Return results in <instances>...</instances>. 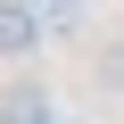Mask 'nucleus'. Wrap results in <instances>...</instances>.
Listing matches in <instances>:
<instances>
[{"label":"nucleus","instance_id":"3","mask_svg":"<svg viewBox=\"0 0 124 124\" xmlns=\"http://www.w3.org/2000/svg\"><path fill=\"white\" fill-rule=\"evenodd\" d=\"M99 83H108V91H124V41H116V50H99Z\"/></svg>","mask_w":124,"mask_h":124},{"label":"nucleus","instance_id":"1","mask_svg":"<svg viewBox=\"0 0 124 124\" xmlns=\"http://www.w3.org/2000/svg\"><path fill=\"white\" fill-rule=\"evenodd\" d=\"M0 124H58V99L41 75H17L8 91H0Z\"/></svg>","mask_w":124,"mask_h":124},{"label":"nucleus","instance_id":"2","mask_svg":"<svg viewBox=\"0 0 124 124\" xmlns=\"http://www.w3.org/2000/svg\"><path fill=\"white\" fill-rule=\"evenodd\" d=\"M41 8H33V0H0V58H33L41 50Z\"/></svg>","mask_w":124,"mask_h":124}]
</instances>
